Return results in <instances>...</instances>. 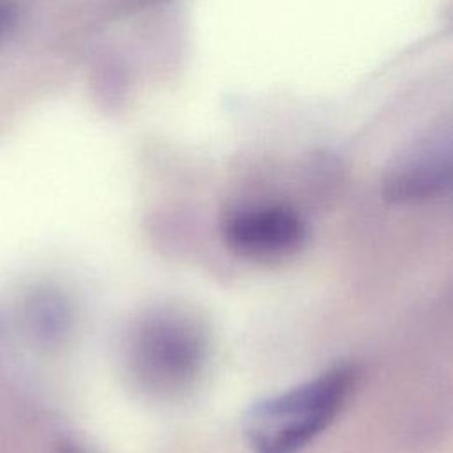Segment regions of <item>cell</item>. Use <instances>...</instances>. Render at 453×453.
I'll return each instance as SVG.
<instances>
[{"mask_svg": "<svg viewBox=\"0 0 453 453\" xmlns=\"http://www.w3.org/2000/svg\"><path fill=\"white\" fill-rule=\"evenodd\" d=\"M354 375L350 366H336L255 402L242 423L251 451L299 453L334 421L350 393Z\"/></svg>", "mask_w": 453, "mask_h": 453, "instance_id": "cell-1", "label": "cell"}, {"mask_svg": "<svg viewBox=\"0 0 453 453\" xmlns=\"http://www.w3.org/2000/svg\"><path fill=\"white\" fill-rule=\"evenodd\" d=\"M207 359L202 326L172 310L143 317L129 334L126 361L134 382L147 393L172 398L189 389Z\"/></svg>", "mask_w": 453, "mask_h": 453, "instance_id": "cell-2", "label": "cell"}, {"mask_svg": "<svg viewBox=\"0 0 453 453\" xmlns=\"http://www.w3.org/2000/svg\"><path fill=\"white\" fill-rule=\"evenodd\" d=\"M221 235L244 258L273 260L303 248L306 225L287 205H251L230 212L221 223Z\"/></svg>", "mask_w": 453, "mask_h": 453, "instance_id": "cell-3", "label": "cell"}, {"mask_svg": "<svg viewBox=\"0 0 453 453\" xmlns=\"http://www.w3.org/2000/svg\"><path fill=\"white\" fill-rule=\"evenodd\" d=\"M449 133H437L412 145L388 170L384 195L391 202H418L441 195L449 186Z\"/></svg>", "mask_w": 453, "mask_h": 453, "instance_id": "cell-4", "label": "cell"}, {"mask_svg": "<svg viewBox=\"0 0 453 453\" xmlns=\"http://www.w3.org/2000/svg\"><path fill=\"white\" fill-rule=\"evenodd\" d=\"M18 18V9L14 0H0V42L12 30Z\"/></svg>", "mask_w": 453, "mask_h": 453, "instance_id": "cell-5", "label": "cell"}, {"mask_svg": "<svg viewBox=\"0 0 453 453\" xmlns=\"http://www.w3.org/2000/svg\"><path fill=\"white\" fill-rule=\"evenodd\" d=\"M60 453H81V451H78V449H74V448H62Z\"/></svg>", "mask_w": 453, "mask_h": 453, "instance_id": "cell-6", "label": "cell"}]
</instances>
